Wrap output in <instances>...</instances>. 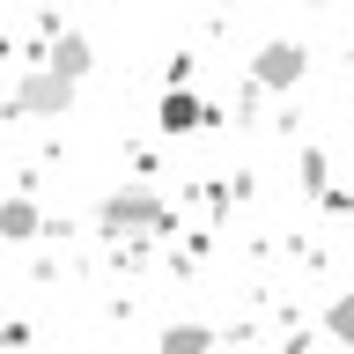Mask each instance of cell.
I'll list each match as a JSON object with an SVG mask.
<instances>
[{
	"mask_svg": "<svg viewBox=\"0 0 354 354\" xmlns=\"http://www.w3.org/2000/svg\"><path fill=\"white\" fill-rule=\"evenodd\" d=\"M96 221H104V236H155V229H170V207L148 185H126V192H111L96 207Z\"/></svg>",
	"mask_w": 354,
	"mask_h": 354,
	"instance_id": "cell-1",
	"label": "cell"
},
{
	"mask_svg": "<svg viewBox=\"0 0 354 354\" xmlns=\"http://www.w3.org/2000/svg\"><path fill=\"white\" fill-rule=\"evenodd\" d=\"M74 88H82V82L37 66V74H22V82L8 88V118H66V111H74Z\"/></svg>",
	"mask_w": 354,
	"mask_h": 354,
	"instance_id": "cell-2",
	"label": "cell"
},
{
	"mask_svg": "<svg viewBox=\"0 0 354 354\" xmlns=\"http://www.w3.org/2000/svg\"><path fill=\"white\" fill-rule=\"evenodd\" d=\"M310 74V52L295 37H273V44H259V59H251V88H295Z\"/></svg>",
	"mask_w": 354,
	"mask_h": 354,
	"instance_id": "cell-3",
	"label": "cell"
},
{
	"mask_svg": "<svg viewBox=\"0 0 354 354\" xmlns=\"http://www.w3.org/2000/svg\"><path fill=\"white\" fill-rule=\"evenodd\" d=\"M155 118H162V133H199V126H214L221 111L199 104L192 88H162V111H155Z\"/></svg>",
	"mask_w": 354,
	"mask_h": 354,
	"instance_id": "cell-4",
	"label": "cell"
},
{
	"mask_svg": "<svg viewBox=\"0 0 354 354\" xmlns=\"http://www.w3.org/2000/svg\"><path fill=\"white\" fill-rule=\"evenodd\" d=\"M44 66H52V74H66V82H82L88 66H96V59H88V37H82V30H59V37H52V59H44Z\"/></svg>",
	"mask_w": 354,
	"mask_h": 354,
	"instance_id": "cell-5",
	"label": "cell"
},
{
	"mask_svg": "<svg viewBox=\"0 0 354 354\" xmlns=\"http://www.w3.org/2000/svg\"><path fill=\"white\" fill-rule=\"evenodd\" d=\"M0 236H8V243H37L44 236V214L30 207V199H0Z\"/></svg>",
	"mask_w": 354,
	"mask_h": 354,
	"instance_id": "cell-6",
	"label": "cell"
},
{
	"mask_svg": "<svg viewBox=\"0 0 354 354\" xmlns=\"http://www.w3.org/2000/svg\"><path fill=\"white\" fill-rule=\"evenodd\" d=\"M207 347H214L207 325H162V339H155V354H207Z\"/></svg>",
	"mask_w": 354,
	"mask_h": 354,
	"instance_id": "cell-7",
	"label": "cell"
},
{
	"mask_svg": "<svg viewBox=\"0 0 354 354\" xmlns=\"http://www.w3.org/2000/svg\"><path fill=\"white\" fill-rule=\"evenodd\" d=\"M325 332H332V339H354V295H332V310H325Z\"/></svg>",
	"mask_w": 354,
	"mask_h": 354,
	"instance_id": "cell-8",
	"label": "cell"
},
{
	"mask_svg": "<svg viewBox=\"0 0 354 354\" xmlns=\"http://www.w3.org/2000/svg\"><path fill=\"white\" fill-rule=\"evenodd\" d=\"M347 59H354V44H347Z\"/></svg>",
	"mask_w": 354,
	"mask_h": 354,
	"instance_id": "cell-9",
	"label": "cell"
}]
</instances>
